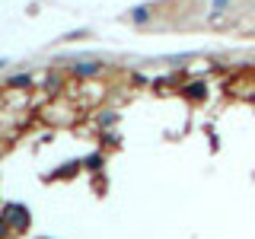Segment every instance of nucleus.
Listing matches in <instances>:
<instances>
[{
    "label": "nucleus",
    "mask_w": 255,
    "mask_h": 239,
    "mask_svg": "<svg viewBox=\"0 0 255 239\" xmlns=\"http://www.w3.org/2000/svg\"><path fill=\"white\" fill-rule=\"evenodd\" d=\"M6 220H10L13 227H26V223H29V214L22 211L19 204H10V207H6Z\"/></svg>",
    "instance_id": "f257e3e1"
},
{
    "label": "nucleus",
    "mask_w": 255,
    "mask_h": 239,
    "mask_svg": "<svg viewBox=\"0 0 255 239\" xmlns=\"http://www.w3.org/2000/svg\"><path fill=\"white\" fill-rule=\"evenodd\" d=\"M93 70H96L93 64H77V74H93Z\"/></svg>",
    "instance_id": "f03ea898"
}]
</instances>
